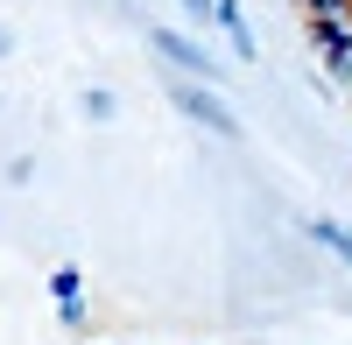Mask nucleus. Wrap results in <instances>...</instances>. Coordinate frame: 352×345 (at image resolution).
Masks as SVG:
<instances>
[{
	"instance_id": "obj_1",
	"label": "nucleus",
	"mask_w": 352,
	"mask_h": 345,
	"mask_svg": "<svg viewBox=\"0 0 352 345\" xmlns=\"http://www.w3.org/2000/svg\"><path fill=\"white\" fill-rule=\"evenodd\" d=\"M148 43H155V49L169 56V64H184V71H190L197 85H212V78H219V64H212V56H204V49H197L190 36H176V28H155V36H148Z\"/></svg>"
},
{
	"instance_id": "obj_2",
	"label": "nucleus",
	"mask_w": 352,
	"mask_h": 345,
	"mask_svg": "<svg viewBox=\"0 0 352 345\" xmlns=\"http://www.w3.org/2000/svg\"><path fill=\"white\" fill-rule=\"evenodd\" d=\"M176 106H184L197 127H212V134H232V113L212 99V85H184V92H176Z\"/></svg>"
},
{
	"instance_id": "obj_3",
	"label": "nucleus",
	"mask_w": 352,
	"mask_h": 345,
	"mask_svg": "<svg viewBox=\"0 0 352 345\" xmlns=\"http://www.w3.org/2000/svg\"><path fill=\"white\" fill-rule=\"evenodd\" d=\"M219 28L232 36V49H240V56H254V36H247V14H240V0H219Z\"/></svg>"
},
{
	"instance_id": "obj_4",
	"label": "nucleus",
	"mask_w": 352,
	"mask_h": 345,
	"mask_svg": "<svg viewBox=\"0 0 352 345\" xmlns=\"http://www.w3.org/2000/svg\"><path fill=\"white\" fill-rule=\"evenodd\" d=\"M310 21H352V0H303Z\"/></svg>"
},
{
	"instance_id": "obj_5",
	"label": "nucleus",
	"mask_w": 352,
	"mask_h": 345,
	"mask_svg": "<svg viewBox=\"0 0 352 345\" xmlns=\"http://www.w3.org/2000/svg\"><path fill=\"white\" fill-rule=\"evenodd\" d=\"M184 8H190L197 21H219V0H184Z\"/></svg>"
}]
</instances>
